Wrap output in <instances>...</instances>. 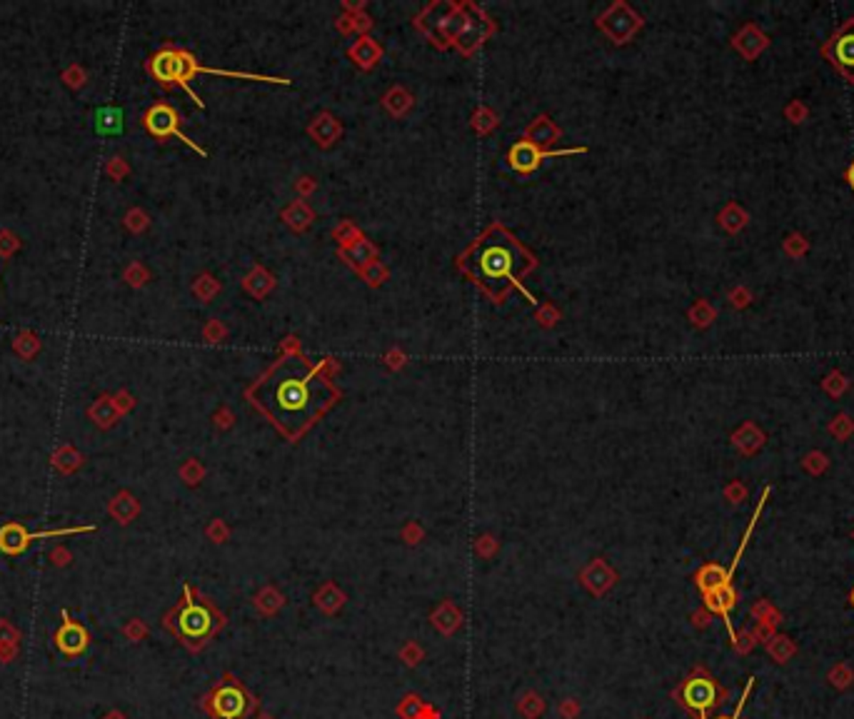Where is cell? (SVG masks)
Returning a JSON list of instances; mask_svg holds the SVG:
<instances>
[{"label":"cell","instance_id":"1","mask_svg":"<svg viewBox=\"0 0 854 719\" xmlns=\"http://www.w3.org/2000/svg\"><path fill=\"white\" fill-rule=\"evenodd\" d=\"M252 400L290 437H298L335 403L338 390L305 357L288 353L252 388Z\"/></svg>","mask_w":854,"mask_h":719},{"label":"cell","instance_id":"2","mask_svg":"<svg viewBox=\"0 0 854 719\" xmlns=\"http://www.w3.org/2000/svg\"><path fill=\"white\" fill-rule=\"evenodd\" d=\"M532 267V257L510 233L492 227L463 257V270L492 300H503L513 285Z\"/></svg>","mask_w":854,"mask_h":719},{"label":"cell","instance_id":"3","mask_svg":"<svg viewBox=\"0 0 854 719\" xmlns=\"http://www.w3.org/2000/svg\"><path fill=\"white\" fill-rule=\"evenodd\" d=\"M151 73L155 76V80H160L165 86H170V83H177V86H183V88L188 90L190 98L198 102L202 108V101H198V95L190 90L188 80L195 73H210V76H227V78H240V80H267V83H280V86H285L288 80H283V78H263V76H248V73H235V70H213V68H202V65L195 63V58L185 51H173V48H165L160 51L155 58L151 61Z\"/></svg>","mask_w":854,"mask_h":719},{"label":"cell","instance_id":"4","mask_svg":"<svg viewBox=\"0 0 854 719\" xmlns=\"http://www.w3.org/2000/svg\"><path fill=\"white\" fill-rule=\"evenodd\" d=\"M185 605L180 607V612H177V622L176 627L177 632L185 637V640H205V637H210L215 630V615L213 609L208 605H202V602H195V600H190V590L185 587Z\"/></svg>","mask_w":854,"mask_h":719},{"label":"cell","instance_id":"5","mask_svg":"<svg viewBox=\"0 0 854 719\" xmlns=\"http://www.w3.org/2000/svg\"><path fill=\"white\" fill-rule=\"evenodd\" d=\"M93 527H73V530H51V532H26L23 525L18 522H8L5 527H0V550L5 555H18L23 552L28 544L43 540V537H61V535H76V532H90Z\"/></svg>","mask_w":854,"mask_h":719},{"label":"cell","instance_id":"6","mask_svg":"<svg viewBox=\"0 0 854 719\" xmlns=\"http://www.w3.org/2000/svg\"><path fill=\"white\" fill-rule=\"evenodd\" d=\"M177 123H180V118H177L176 110H173L170 105H163V102H160V105H152L151 110L145 113V127H148V133H151V135H155V138L183 140V143L190 145L193 151H198L201 155H205L202 148H198L193 140H188V135H183V133H180Z\"/></svg>","mask_w":854,"mask_h":719},{"label":"cell","instance_id":"7","mask_svg":"<svg viewBox=\"0 0 854 719\" xmlns=\"http://www.w3.org/2000/svg\"><path fill=\"white\" fill-rule=\"evenodd\" d=\"M210 709L218 719H240L248 709V697L238 684H223L220 690H215Z\"/></svg>","mask_w":854,"mask_h":719},{"label":"cell","instance_id":"8","mask_svg":"<svg viewBox=\"0 0 854 719\" xmlns=\"http://www.w3.org/2000/svg\"><path fill=\"white\" fill-rule=\"evenodd\" d=\"M717 699V687L715 682L707 680V677H692L685 687H682V702L700 712V717L707 719V709L715 705Z\"/></svg>","mask_w":854,"mask_h":719},{"label":"cell","instance_id":"9","mask_svg":"<svg viewBox=\"0 0 854 719\" xmlns=\"http://www.w3.org/2000/svg\"><path fill=\"white\" fill-rule=\"evenodd\" d=\"M55 644L58 650L68 657H76L80 652H86L88 647V632L83 630L78 622L68 617V612H63V627L55 632Z\"/></svg>","mask_w":854,"mask_h":719},{"label":"cell","instance_id":"10","mask_svg":"<svg viewBox=\"0 0 854 719\" xmlns=\"http://www.w3.org/2000/svg\"><path fill=\"white\" fill-rule=\"evenodd\" d=\"M834 63L850 78L854 76V23L844 28L834 40Z\"/></svg>","mask_w":854,"mask_h":719},{"label":"cell","instance_id":"11","mask_svg":"<svg viewBox=\"0 0 854 719\" xmlns=\"http://www.w3.org/2000/svg\"><path fill=\"white\" fill-rule=\"evenodd\" d=\"M545 158V152H540L532 143H517L515 148L510 151V165L515 167L517 173H530L535 170L540 160Z\"/></svg>","mask_w":854,"mask_h":719},{"label":"cell","instance_id":"12","mask_svg":"<svg viewBox=\"0 0 854 719\" xmlns=\"http://www.w3.org/2000/svg\"><path fill=\"white\" fill-rule=\"evenodd\" d=\"M697 584L702 594H710L719 590V587H732L727 582V569H722L719 565H707V568L697 575Z\"/></svg>","mask_w":854,"mask_h":719},{"label":"cell","instance_id":"13","mask_svg":"<svg viewBox=\"0 0 854 719\" xmlns=\"http://www.w3.org/2000/svg\"><path fill=\"white\" fill-rule=\"evenodd\" d=\"M435 625L440 627V632L450 634V632L457 630V625H460V615L455 612V607L442 605L440 609H438V615H435Z\"/></svg>","mask_w":854,"mask_h":719},{"label":"cell","instance_id":"14","mask_svg":"<svg viewBox=\"0 0 854 719\" xmlns=\"http://www.w3.org/2000/svg\"><path fill=\"white\" fill-rule=\"evenodd\" d=\"M423 712H425V707H423V702H420L417 697L410 694V697H405V699H402L400 715L405 719H420L423 717Z\"/></svg>","mask_w":854,"mask_h":719},{"label":"cell","instance_id":"15","mask_svg":"<svg viewBox=\"0 0 854 719\" xmlns=\"http://www.w3.org/2000/svg\"><path fill=\"white\" fill-rule=\"evenodd\" d=\"M520 709H522V715H525L528 719H535L542 712V699L538 697V694H528V697L522 699Z\"/></svg>","mask_w":854,"mask_h":719},{"label":"cell","instance_id":"16","mask_svg":"<svg viewBox=\"0 0 854 719\" xmlns=\"http://www.w3.org/2000/svg\"><path fill=\"white\" fill-rule=\"evenodd\" d=\"M752 687H754V680H752V677H750V680H747V684H744V692H742L740 702H737V709H735V715H732V717H717V719H740L742 707H744V699L750 697V692H752Z\"/></svg>","mask_w":854,"mask_h":719},{"label":"cell","instance_id":"17","mask_svg":"<svg viewBox=\"0 0 854 719\" xmlns=\"http://www.w3.org/2000/svg\"><path fill=\"white\" fill-rule=\"evenodd\" d=\"M402 657H405V662H407V665H417V662H420V652L415 650L413 644L402 652Z\"/></svg>","mask_w":854,"mask_h":719},{"label":"cell","instance_id":"18","mask_svg":"<svg viewBox=\"0 0 854 719\" xmlns=\"http://www.w3.org/2000/svg\"><path fill=\"white\" fill-rule=\"evenodd\" d=\"M847 180H850V185H852V188H854V165H852V167H850V173H847Z\"/></svg>","mask_w":854,"mask_h":719},{"label":"cell","instance_id":"19","mask_svg":"<svg viewBox=\"0 0 854 719\" xmlns=\"http://www.w3.org/2000/svg\"><path fill=\"white\" fill-rule=\"evenodd\" d=\"M852 605H854V592H852Z\"/></svg>","mask_w":854,"mask_h":719}]
</instances>
